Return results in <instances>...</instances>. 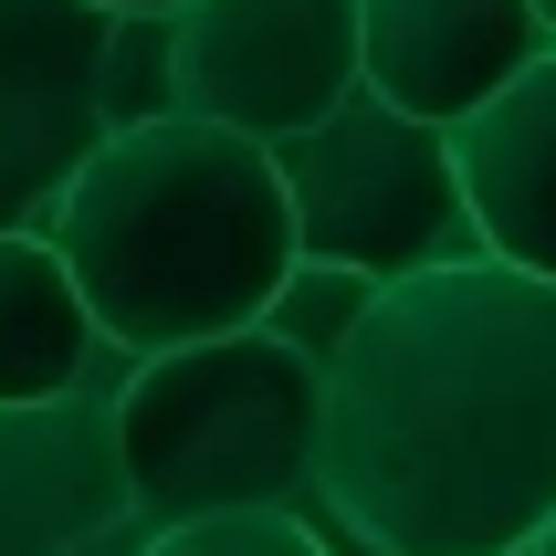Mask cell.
Returning <instances> with one entry per match:
<instances>
[{"label":"cell","mask_w":556,"mask_h":556,"mask_svg":"<svg viewBox=\"0 0 556 556\" xmlns=\"http://www.w3.org/2000/svg\"><path fill=\"white\" fill-rule=\"evenodd\" d=\"M556 504V283L494 252L368 283L315 378L337 556H515Z\"/></svg>","instance_id":"1"},{"label":"cell","mask_w":556,"mask_h":556,"mask_svg":"<svg viewBox=\"0 0 556 556\" xmlns=\"http://www.w3.org/2000/svg\"><path fill=\"white\" fill-rule=\"evenodd\" d=\"M31 231L63 252V274L116 357L252 326L294 263L274 148L211 116L105 126Z\"/></svg>","instance_id":"2"},{"label":"cell","mask_w":556,"mask_h":556,"mask_svg":"<svg viewBox=\"0 0 556 556\" xmlns=\"http://www.w3.org/2000/svg\"><path fill=\"white\" fill-rule=\"evenodd\" d=\"M315 357L283 346L263 315L126 357L116 378V472L148 526L305 504L315 483Z\"/></svg>","instance_id":"3"},{"label":"cell","mask_w":556,"mask_h":556,"mask_svg":"<svg viewBox=\"0 0 556 556\" xmlns=\"http://www.w3.org/2000/svg\"><path fill=\"white\" fill-rule=\"evenodd\" d=\"M274 179L294 211V252L305 263H346V274H420V263H463L472 211L452 137L431 116L389 105L378 85H346L326 116H305L294 137H274Z\"/></svg>","instance_id":"4"},{"label":"cell","mask_w":556,"mask_h":556,"mask_svg":"<svg viewBox=\"0 0 556 556\" xmlns=\"http://www.w3.org/2000/svg\"><path fill=\"white\" fill-rule=\"evenodd\" d=\"M168 116L294 137L357 85V0H168Z\"/></svg>","instance_id":"5"},{"label":"cell","mask_w":556,"mask_h":556,"mask_svg":"<svg viewBox=\"0 0 556 556\" xmlns=\"http://www.w3.org/2000/svg\"><path fill=\"white\" fill-rule=\"evenodd\" d=\"M94 0H0V231L42 220L74 157L105 137L94 126Z\"/></svg>","instance_id":"6"},{"label":"cell","mask_w":556,"mask_h":556,"mask_svg":"<svg viewBox=\"0 0 556 556\" xmlns=\"http://www.w3.org/2000/svg\"><path fill=\"white\" fill-rule=\"evenodd\" d=\"M126 515L137 494L116 472V378L74 400H0V556H63Z\"/></svg>","instance_id":"7"},{"label":"cell","mask_w":556,"mask_h":556,"mask_svg":"<svg viewBox=\"0 0 556 556\" xmlns=\"http://www.w3.org/2000/svg\"><path fill=\"white\" fill-rule=\"evenodd\" d=\"M441 137H452V168H463L472 242L494 263H526V274L556 283V42H535Z\"/></svg>","instance_id":"8"},{"label":"cell","mask_w":556,"mask_h":556,"mask_svg":"<svg viewBox=\"0 0 556 556\" xmlns=\"http://www.w3.org/2000/svg\"><path fill=\"white\" fill-rule=\"evenodd\" d=\"M546 42L535 0H357V85L452 126Z\"/></svg>","instance_id":"9"},{"label":"cell","mask_w":556,"mask_h":556,"mask_svg":"<svg viewBox=\"0 0 556 556\" xmlns=\"http://www.w3.org/2000/svg\"><path fill=\"white\" fill-rule=\"evenodd\" d=\"M126 378V357L105 346V326L85 315L63 252L42 231H0V400H74Z\"/></svg>","instance_id":"10"},{"label":"cell","mask_w":556,"mask_h":556,"mask_svg":"<svg viewBox=\"0 0 556 556\" xmlns=\"http://www.w3.org/2000/svg\"><path fill=\"white\" fill-rule=\"evenodd\" d=\"M148 116H168V31H157V11H105L94 126H148Z\"/></svg>","instance_id":"11"},{"label":"cell","mask_w":556,"mask_h":556,"mask_svg":"<svg viewBox=\"0 0 556 556\" xmlns=\"http://www.w3.org/2000/svg\"><path fill=\"white\" fill-rule=\"evenodd\" d=\"M137 556H337V546L305 504H242V515H179Z\"/></svg>","instance_id":"12"},{"label":"cell","mask_w":556,"mask_h":556,"mask_svg":"<svg viewBox=\"0 0 556 556\" xmlns=\"http://www.w3.org/2000/svg\"><path fill=\"white\" fill-rule=\"evenodd\" d=\"M357 305H368V274H346V263H305V252H294V263H283V283L263 294V326L326 368V357H337V337L357 326Z\"/></svg>","instance_id":"13"},{"label":"cell","mask_w":556,"mask_h":556,"mask_svg":"<svg viewBox=\"0 0 556 556\" xmlns=\"http://www.w3.org/2000/svg\"><path fill=\"white\" fill-rule=\"evenodd\" d=\"M515 556H556V504H546V526H535V535H526Z\"/></svg>","instance_id":"14"},{"label":"cell","mask_w":556,"mask_h":556,"mask_svg":"<svg viewBox=\"0 0 556 556\" xmlns=\"http://www.w3.org/2000/svg\"><path fill=\"white\" fill-rule=\"evenodd\" d=\"M94 11H168V0H94Z\"/></svg>","instance_id":"15"},{"label":"cell","mask_w":556,"mask_h":556,"mask_svg":"<svg viewBox=\"0 0 556 556\" xmlns=\"http://www.w3.org/2000/svg\"><path fill=\"white\" fill-rule=\"evenodd\" d=\"M535 22H546V42H556V0H535Z\"/></svg>","instance_id":"16"}]
</instances>
